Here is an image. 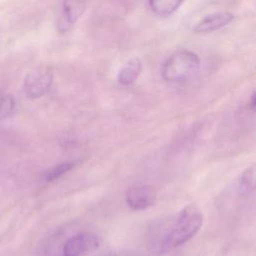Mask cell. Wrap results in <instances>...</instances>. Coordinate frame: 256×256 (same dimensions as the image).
<instances>
[{
  "label": "cell",
  "instance_id": "obj_4",
  "mask_svg": "<svg viewBox=\"0 0 256 256\" xmlns=\"http://www.w3.org/2000/svg\"><path fill=\"white\" fill-rule=\"evenodd\" d=\"M53 82V71L50 67L42 66L27 73L23 83V91L30 99L44 96Z\"/></svg>",
  "mask_w": 256,
  "mask_h": 256
},
{
  "label": "cell",
  "instance_id": "obj_2",
  "mask_svg": "<svg viewBox=\"0 0 256 256\" xmlns=\"http://www.w3.org/2000/svg\"><path fill=\"white\" fill-rule=\"evenodd\" d=\"M200 59L187 49L174 51L163 63L161 74L169 83H183L193 79L199 72Z\"/></svg>",
  "mask_w": 256,
  "mask_h": 256
},
{
  "label": "cell",
  "instance_id": "obj_13",
  "mask_svg": "<svg viewBox=\"0 0 256 256\" xmlns=\"http://www.w3.org/2000/svg\"><path fill=\"white\" fill-rule=\"evenodd\" d=\"M255 105H256V97H255V92H253L252 95H251L250 103H249V107H250V109H251L253 112L255 111Z\"/></svg>",
  "mask_w": 256,
  "mask_h": 256
},
{
  "label": "cell",
  "instance_id": "obj_7",
  "mask_svg": "<svg viewBox=\"0 0 256 256\" xmlns=\"http://www.w3.org/2000/svg\"><path fill=\"white\" fill-rule=\"evenodd\" d=\"M233 19L234 15L230 12L212 13L201 19L195 25L193 30L196 33H211L227 26Z\"/></svg>",
  "mask_w": 256,
  "mask_h": 256
},
{
  "label": "cell",
  "instance_id": "obj_6",
  "mask_svg": "<svg viewBox=\"0 0 256 256\" xmlns=\"http://www.w3.org/2000/svg\"><path fill=\"white\" fill-rule=\"evenodd\" d=\"M90 0H63L59 22L61 31L69 29L85 12Z\"/></svg>",
  "mask_w": 256,
  "mask_h": 256
},
{
  "label": "cell",
  "instance_id": "obj_9",
  "mask_svg": "<svg viewBox=\"0 0 256 256\" xmlns=\"http://www.w3.org/2000/svg\"><path fill=\"white\" fill-rule=\"evenodd\" d=\"M184 0H148L149 7L158 16L167 17L173 14Z\"/></svg>",
  "mask_w": 256,
  "mask_h": 256
},
{
  "label": "cell",
  "instance_id": "obj_1",
  "mask_svg": "<svg viewBox=\"0 0 256 256\" xmlns=\"http://www.w3.org/2000/svg\"><path fill=\"white\" fill-rule=\"evenodd\" d=\"M203 224L201 211L193 204L186 206L177 217L160 231V240L157 241L159 252H169L192 239Z\"/></svg>",
  "mask_w": 256,
  "mask_h": 256
},
{
  "label": "cell",
  "instance_id": "obj_11",
  "mask_svg": "<svg viewBox=\"0 0 256 256\" xmlns=\"http://www.w3.org/2000/svg\"><path fill=\"white\" fill-rule=\"evenodd\" d=\"M239 188L242 192L249 193L255 188V166L247 168L239 177Z\"/></svg>",
  "mask_w": 256,
  "mask_h": 256
},
{
  "label": "cell",
  "instance_id": "obj_8",
  "mask_svg": "<svg viewBox=\"0 0 256 256\" xmlns=\"http://www.w3.org/2000/svg\"><path fill=\"white\" fill-rule=\"evenodd\" d=\"M141 70L142 63L139 58H132L120 69L117 75V80L121 85L129 86L137 80L141 73Z\"/></svg>",
  "mask_w": 256,
  "mask_h": 256
},
{
  "label": "cell",
  "instance_id": "obj_3",
  "mask_svg": "<svg viewBox=\"0 0 256 256\" xmlns=\"http://www.w3.org/2000/svg\"><path fill=\"white\" fill-rule=\"evenodd\" d=\"M63 256H116V252L100 236L80 232L64 243Z\"/></svg>",
  "mask_w": 256,
  "mask_h": 256
},
{
  "label": "cell",
  "instance_id": "obj_5",
  "mask_svg": "<svg viewBox=\"0 0 256 256\" xmlns=\"http://www.w3.org/2000/svg\"><path fill=\"white\" fill-rule=\"evenodd\" d=\"M157 198L156 191L149 185H139L130 187L125 192L127 205L136 211L145 210L151 207Z\"/></svg>",
  "mask_w": 256,
  "mask_h": 256
},
{
  "label": "cell",
  "instance_id": "obj_10",
  "mask_svg": "<svg viewBox=\"0 0 256 256\" xmlns=\"http://www.w3.org/2000/svg\"><path fill=\"white\" fill-rule=\"evenodd\" d=\"M77 165L76 161H64L58 163L43 172V179L47 182H52L62 177L64 174L72 170Z\"/></svg>",
  "mask_w": 256,
  "mask_h": 256
},
{
  "label": "cell",
  "instance_id": "obj_12",
  "mask_svg": "<svg viewBox=\"0 0 256 256\" xmlns=\"http://www.w3.org/2000/svg\"><path fill=\"white\" fill-rule=\"evenodd\" d=\"M14 98L6 93H0V120L9 117L15 109Z\"/></svg>",
  "mask_w": 256,
  "mask_h": 256
}]
</instances>
